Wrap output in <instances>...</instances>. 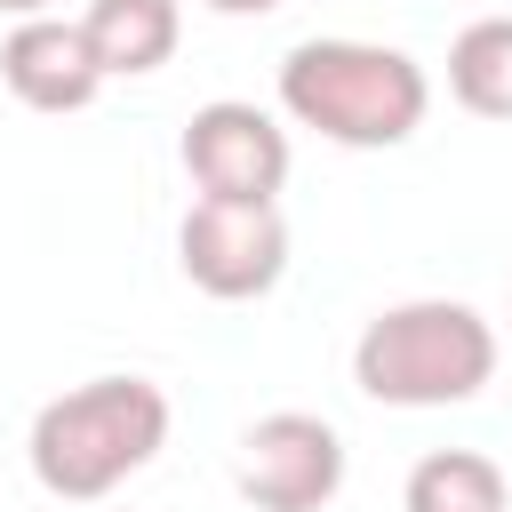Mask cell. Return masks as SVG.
<instances>
[{
	"mask_svg": "<svg viewBox=\"0 0 512 512\" xmlns=\"http://www.w3.org/2000/svg\"><path fill=\"white\" fill-rule=\"evenodd\" d=\"M240 496L256 512H320L344 488V440L312 408H272L240 432Z\"/></svg>",
	"mask_w": 512,
	"mask_h": 512,
	"instance_id": "obj_5",
	"label": "cell"
},
{
	"mask_svg": "<svg viewBox=\"0 0 512 512\" xmlns=\"http://www.w3.org/2000/svg\"><path fill=\"white\" fill-rule=\"evenodd\" d=\"M0 8H8L16 24H24V16H48V0H0Z\"/></svg>",
	"mask_w": 512,
	"mask_h": 512,
	"instance_id": "obj_12",
	"label": "cell"
},
{
	"mask_svg": "<svg viewBox=\"0 0 512 512\" xmlns=\"http://www.w3.org/2000/svg\"><path fill=\"white\" fill-rule=\"evenodd\" d=\"M208 8H216V16H272L280 0H208Z\"/></svg>",
	"mask_w": 512,
	"mask_h": 512,
	"instance_id": "obj_11",
	"label": "cell"
},
{
	"mask_svg": "<svg viewBox=\"0 0 512 512\" xmlns=\"http://www.w3.org/2000/svg\"><path fill=\"white\" fill-rule=\"evenodd\" d=\"M104 80H144L176 56V32H184V8L176 0H88L80 16Z\"/></svg>",
	"mask_w": 512,
	"mask_h": 512,
	"instance_id": "obj_8",
	"label": "cell"
},
{
	"mask_svg": "<svg viewBox=\"0 0 512 512\" xmlns=\"http://www.w3.org/2000/svg\"><path fill=\"white\" fill-rule=\"evenodd\" d=\"M176 264L216 304H248V296L280 288V272H288L280 200H192L176 224Z\"/></svg>",
	"mask_w": 512,
	"mask_h": 512,
	"instance_id": "obj_4",
	"label": "cell"
},
{
	"mask_svg": "<svg viewBox=\"0 0 512 512\" xmlns=\"http://www.w3.org/2000/svg\"><path fill=\"white\" fill-rule=\"evenodd\" d=\"M400 512H512V480L480 448H432V456H416Z\"/></svg>",
	"mask_w": 512,
	"mask_h": 512,
	"instance_id": "obj_9",
	"label": "cell"
},
{
	"mask_svg": "<svg viewBox=\"0 0 512 512\" xmlns=\"http://www.w3.org/2000/svg\"><path fill=\"white\" fill-rule=\"evenodd\" d=\"M184 176L200 184V200H280V184H288V128L264 104L216 96L184 128Z\"/></svg>",
	"mask_w": 512,
	"mask_h": 512,
	"instance_id": "obj_6",
	"label": "cell"
},
{
	"mask_svg": "<svg viewBox=\"0 0 512 512\" xmlns=\"http://www.w3.org/2000/svg\"><path fill=\"white\" fill-rule=\"evenodd\" d=\"M0 80L32 112H88L104 96V64H96L88 32L64 24V16H24L0 40Z\"/></svg>",
	"mask_w": 512,
	"mask_h": 512,
	"instance_id": "obj_7",
	"label": "cell"
},
{
	"mask_svg": "<svg viewBox=\"0 0 512 512\" xmlns=\"http://www.w3.org/2000/svg\"><path fill=\"white\" fill-rule=\"evenodd\" d=\"M448 96L480 120H512V16H472L448 40Z\"/></svg>",
	"mask_w": 512,
	"mask_h": 512,
	"instance_id": "obj_10",
	"label": "cell"
},
{
	"mask_svg": "<svg viewBox=\"0 0 512 512\" xmlns=\"http://www.w3.org/2000/svg\"><path fill=\"white\" fill-rule=\"evenodd\" d=\"M280 112L344 152H392L424 128L432 80L384 40H296L280 56Z\"/></svg>",
	"mask_w": 512,
	"mask_h": 512,
	"instance_id": "obj_1",
	"label": "cell"
},
{
	"mask_svg": "<svg viewBox=\"0 0 512 512\" xmlns=\"http://www.w3.org/2000/svg\"><path fill=\"white\" fill-rule=\"evenodd\" d=\"M496 376V328L464 296L384 304L352 344V384L384 408H456Z\"/></svg>",
	"mask_w": 512,
	"mask_h": 512,
	"instance_id": "obj_3",
	"label": "cell"
},
{
	"mask_svg": "<svg viewBox=\"0 0 512 512\" xmlns=\"http://www.w3.org/2000/svg\"><path fill=\"white\" fill-rule=\"evenodd\" d=\"M160 448H168V392L152 376H88V384L56 392L24 432L32 480L48 496H64V504L112 496Z\"/></svg>",
	"mask_w": 512,
	"mask_h": 512,
	"instance_id": "obj_2",
	"label": "cell"
}]
</instances>
